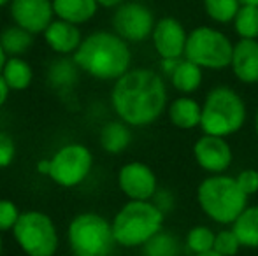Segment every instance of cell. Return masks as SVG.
<instances>
[{
	"mask_svg": "<svg viewBox=\"0 0 258 256\" xmlns=\"http://www.w3.org/2000/svg\"><path fill=\"white\" fill-rule=\"evenodd\" d=\"M169 82L151 67H132L112 82L109 102L118 120L132 128L155 125L170 102Z\"/></svg>",
	"mask_w": 258,
	"mask_h": 256,
	"instance_id": "cell-1",
	"label": "cell"
},
{
	"mask_svg": "<svg viewBox=\"0 0 258 256\" xmlns=\"http://www.w3.org/2000/svg\"><path fill=\"white\" fill-rule=\"evenodd\" d=\"M132 48L114 30H95L85 35L72 55L79 70L97 81L114 82L132 68Z\"/></svg>",
	"mask_w": 258,
	"mask_h": 256,
	"instance_id": "cell-2",
	"label": "cell"
},
{
	"mask_svg": "<svg viewBox=\"0 0 258 256\" xmlns=\"http://www.w3.org/2000/svg\"><path fill=\"white\" fill-rule=\"evenodd\" d=\"M248 104L246 99L228 84H214L202 99L201 132L230 139L248 123Z\"/></svg>",
	"mask_w": 258,
	"mask_h": 256,
	"instance_id": "cell-3",
	"label": "cell"
},
{
	"mask_svg": "<svg viewBox=\"0 0 258 256\" xmlns=\"http://www.w3.org/2000/svg\"><path fill=\"white\" fill-rule=\"evenodd\" d=\"M195 198L202 214L220 226H230L249 205V197L230 174L206 176L199 183Z\"/></svg>",
	"mask_w": 258,
	"mask_h": 256,
	"instance_id": "cell-4",
	"label": "cell"
},
{
	"mask_svg": "<svg viewBox=\"0 0 258 256\" xmlns=\"http://www.w3.org/2000/svg\"><path fill=\"white\" fill-rule=\"evenodd\" d=\"M165 218L151 200H126L111 219L116 244L125 249L144 247L163 230Z\"/></svg>",
	"mask_w": 258,
	"mask_h": 256,
	"instance_id": "cell-5",
	"label": "cell"
},
{
	"mask_svg": "<svg viewBox=\"0 0 258 256\" xmlns=\"http://www.w3.org/2000/svg\"><path fill=\"white\" fill-rule=\"evenodd\" d=\"M67 244L74 256H111L118 246L111 221L95 211L79 212L71 219Z\"/></svg>",
	"mask_w": 258,
	"mask_h": 256,
	"instance_id": "cell-6",
	"label": "cell"
},
{
	"mask_svg": "<svg viewBox=\"0 0 258 256\" xmlns=\"http://www.w3.org/2000/svg\"><path fill=\"white\" fill-rule=\"evenodd\" d=\"M232 37L216 25H199L188 32L184 58L209 72L227 70L234 53Z\"/></svg>",
	"mask_w": 258,
	"mask_h": 256,
	"instance_id": "cell-7",
	"label": "cell"
},
{
	"mask_svg": "<svg viewBox=\"0 0 258 256\" xmlns=\"http://www.w3.org/2000/svg\"><path fill=\"white\" fill-rule=\"evenodd\" d=\"M13 239L27 256H54L60 247L56 223L48 212L23 211L13 228Z\"/></svg>",
	"mask_w": 258,
	"mask_h": 256,
	"instance_id": "cell-8",
	"label": "cell"
},
{
	"mask_svg": "<svg viewBox=\"0 0 258 256\" xmlns=\"http://www.w3.org/2000/svg\"><path fill=\"white\" fill-rule=\"evenodd\" d=\"M49 179L56 186L72 190L81 186L93 170L95 158L86 144L67 142L51 154Z\"/></svg>",
	"mask_w": 258,
	"mask_h": 256,
	"instance_id": "cell-9",
	"label": "cell"
},
{
	"mask_svg": "<svg viewBox=\"0 0 258 256\" xmlns=\"http://www.w3.org/2000/svg\"><path fill=\"white\" fill-rule=\"evenodd\" d=\"M156 25L155 13L139 0H128L112 11L111 30H114L128 44L150 41Z\"/></svg>",
	"mask_w": 258,
	"mask_h": 256,
	"instance_id": "cell-10",
	"label": "cell"
},
{
	"mask_svg": "<svg viewBox=\"0 0 258 256\" xmlns=\"http://www.w3.org/2000/svg\"><path fill=\"white\" fill-rule=\"evenodd\" d=\"M191 154H194L197 167L204 170L207 176L228 174L235 156L228 139L207 135V133H202L194 142Z\"/></svg>",
	"mask_w": 258,
	"mask_h": 256,
	"instance_id": "cell-11",
	"label": "cell"
},
{
	"mask_svg": "<svg viewBox=\"0 0 258 256\" xmlns=\"http://www.w3.org/2000/svg\"><path fill=\"white\" fill-rule=\"evenodd\" d=\"M116 185L128 200H151L160 188L156 172L139 160L126 161L118 168Z\"/></svg>",
	"mask_w": 258,
	"mask_h": 256,
	"instance_id": "cell-12",
	"label": "cell"
},
{
	"mask_svg": "<svg viewBox=\"0 0 258 256\" xmlns=\"http://www.w3.org/2000/svg\"><path fill=\"white\" fill-rule=\"evenodd\" d=\"M186 27L174 16H162L156 20L151 34V46L160 60L184 58V49L188 41Z\"/></svg>",
	"mask_w": 258,
	"mask_h": 256,
	"instance_id": "cell-13",
	"label": "cell"
},
{
	"mask_svg": "<svg viewBox=\"0 0 258 256\" xmlns=\"http://www.w3.org/2000/svg\"><path fill=\"white\" fill-rule=\"evenodd\" d=\"M9 14L14 25L32 35H42L54 20L53 0H13Z\"/></svg>",
	"mask_w": 258,
	"mask_h": 256,
	"instance_id": "cell-14",
	"label": "cell"
},
{
	"mask_svg": "<svg viewBox=\"0 0 258 256\" xmlns=\"http://www.w3.org/2000/svg\"><path fill=\"white\" fill-rule=\"evenodd\" d=\"M230 72L239 84H258V41L237 39L234 42Z\"/></svg>",
	"mask_w": 258,
	"mask_h": 256,
	"instance_id": "cell-15",
	"label": "cell"
},
{
	"mask_svg": "<svg viewBox=\"0 0 258 256\" xmlns=\"http://www.w3.org/2000/svg\"><path fill=\"white\" fill-rule=\"evenodd\" d=\"M42 39L56 56H72L81 46L85 35L81 32V27L54 18L44 30Z\"/></svg>",
	"mask_w": 258,
	"mask_h": 256,
	"instance_id": "cell-16",
	"label": "cell"
},
{
	"mask_svg": "<svg viewBox=\"0 0 258 256\" xmlns=\"http://www.w3.org/2000/svg\"><path fill=\"white\" fill-rule=\"evenodd\" d=\"M169 123L174 128L191 132L201 128L202 120V100L195 99L194 95H177L167 106L165 113Z\"/></svg>",
	"mask_w": 258,
	"mask_h": 256,
	"instance_id": "cell-17",
	"label": "cell"
},
{
	"mask_svg": "<svg viewBox=\"0 0 258 256\" xmlns=\"http://www.w3.org/2000/svg\"><path fill=\"white\" fill-rule=\"evenodd\" d=\"M204 72L197 63L181 58L172 74L167 77V82L177 95H195L204 84Z\"/></svg>",
	"mask_w": 258,
	"mask_h": 256,
	"instance_id": "cell-18",
	"label": "cell"
},
{
	"mask_svg": "<svg viewBox=\"0 0 258 256\" xmlns=\"http://www.w3.org/2000/svg\"><path fill=\"white\" fill-rule=\"evenodd\" d=\"M79 75H81V70L72 56H56L46 68V82L54 92L72 90L78 84Z\"/></svg>",
	"mask_w": 258,
	"mask_h": 256,
	"instance_id": "cell-19",
	"label": "cell"
},
{
	"mask_svg": "<svg viewBox=\"0 0 258 256\" xmlns=\"http://www.w3.org/2000/svg\"><path fill=\"white\" fill-rule=\"evenodd\" d=\"M99 9L100 6L97 0H53L54 18L78 27L90 23L97 16Z\"/></svg>",
	"mask_w": 258,
	"mask_h": 256,
	"instance_id": "cell-20",
	"label": "cell"
},
{
	"mask_svg": "<svg viewBox=\"0 0 258 256\" xmlns=\"http://www.w3.org/2000/svg\"><path fill=\"white\" fill-rule=\"evenodd\" d=\"M134 139L132 127L121 120H111L104 123L99 133V144L107 154H121L130 147Z\"/></svg>",
	"mask_w": 258,
	"mask_h": 256,
	"instance_id": "cell-21",
	"label": "cell"
},
{
	"mask_svg": "<svg viewBox=\"0 0 258 256\" xmlns=\"http://www.w3.org/2000/svg\"><path fill=\"white\" fill-rule=\"evenodd\" d=\"M230 228L235 232L242 249H258V204H249Z\"/></svg>",
	"mask_w": 258,
	"mask_h": 256,
	"instance_id": "cell-22",
	"label": "cell"
},
{
	"mask_svg": "<svg viewBox=\"0 0 258 256\" xmlns=\"http://www.w3.org/2000/svg\"><path fill=\"white\" fill-rule=\"evenodd\" d=\"M0 74L11 92H25L34 82V68L23 56H9Z\"/></svg>",
	"mask_w": 258,
	"mask_h": 256,
	"instance_id": "cell-23",
	"label": "cell"
},
{
	"mask_svg": "<svg viewBox=\"0 0 258 256\" xmlns=\"http://www.w3.org/2000/svg\"><path fill=\"white\" fill-rule=\"evenodd\" d=\"M34 37L35 35L14 23L0 32V42L7 56H23L25 53H28L34 46Z\"/></svg>",
	"mask_w": 258,
	"mask_h": 256,
	"instance_id": "cell-24",
	"label": "cell"
},
{
	"mask_svg": "<svg viewBox=\"0 0 258 256\" xmlns=\"http://www.w3.org/2000/svg\"><path fill=\"white\" fill-rule=\"evenodd\" d=\"M141 249H143V256H183L184 244L176 233L162 230Z\"/></svg>",
	"mask_w": 258,
	"mask_h": 256,
	"instance_id": "cell-25",
	"label": "cell"
},
{
	"mask_svg": "<svg viewBox=\"0 0 258 256\" xmlns=\"http://www.w3.org/2000/svg\"><path fill=\"white\" fill-rule=\"evenodd\" d=\"M241 6V0H202L204 14L207 16V20L216 27L232 25Z\"/></svg>",
	"mask_w": 258,
	"mask_h": 256,
	"instance_id": "cell-26",
	"label": "cell"
},
{
	"mask_svg": "<svg viewBox=\"0 0 258 256\" xmlns=\"http://www.w3.org/2000/svg\"><path fill=\"white\" fill-rule=\"evenodd\" d=\"M214 239H216V230L209 225H194L183 237L184 251L194 254H202L214 249Z\"/></svg>",
	"mask_w": 258,
	"mask_h": 256,
	"instance_id": "cell-27",
	"label": "cell"
},
{
	"mask_svg": "<svg viewBox=\"0 0 258 256\" xmlns=\"http://www.w3.org/2000/svg\"><path fill=\"white\" fill-rule=\"evenodd\" d=\"M232 30L237 39L258 41V7L242 4L235 20L232 21Z\"/></svg>",
	"mask_w": 258,
	"mask_h": 256,
	"instance_id": "cell-28",
	"label": "cell"
},
{
	"mask_svg": "<svg viewBox=\"0 0 258 256\" xmlns=\"http://www.w3.org/2000/svg\"><path fill=\"white\" fill-rule=\"evenodd\" d=\"M242 246L239 242L235 232L230 226H223V228L216 230V239H214V249L221 256H237L241 253Z\"/></svg>",
	"mask_w": 258,
	"mask_h": 256,
	"instance_id": "cell-29",
	"label": "cell"
},
{
	"mask_svg": "<svg viewBox=\"0 0 258 256\" xmlns=\"http://www.w3.org/2000/svg\"><path fill=\"white\" fill-rule=\"evenodd\" d=\"M21 216V211L13 200L9 198H0V233L13 232L18 219Z\"/></svg>",
	"mask_w": 258,
	"mask_h": 256,
	"instance_id": "cell-30",
	"label": "cell"
},
{
	"mask_svg": "<svg viewBox=\"0 0 258 256\" xmlns=\"http://www.w3.org/2000/svg\"><path fill=\"white\" fill-rule=\"evenodd\" d=\"M235 179H237V185L241 186V190L248 195L249 198L255 197L258 193V170L253 167H246L242 170H239L235 174Z\"/></svg>",
	"mask_w": 258,
	"mask_h": 256,
	"instance_id": "cell-31",
	"label": "cell"
},
{
	"mask_svg": "<svg viewBox=\"0 0 258 256\" xmlns=\"http://www.w3.org/2000/svg\"><path fill=\"white\" fill-rule=\"evenodd\" d=\"M16 158V142L6 132H0V168H7Z\"/></svg>",
	"mask_w": 258,
	"mask_h": 256,
	"instance_id": "cell-32",
	"label": "cell"
},
{
	"mask_svg": "<svg viewBox=\"0 0 258 256\" xmlns=\"http://www.w3.org/2000/svg\"><path fill=\"white\" fill-rule=\"evenodd\" d=\"M151 202L163 212V214H170L176 209V195L167 188H158V192L155 193V197L151 198Z\"/></svg>",
	"mask_w": 258,
	"mask_h": 256,
	"instance_id": "cell-33",
	"label": "cell"
},
{
	"mask_svg": "<svg viewBox=\"0 0 258 256\" xmlns=\"http://www.w3.org/2000/svg\"><path fill=\"white\" fill-rule=\"evenodd\" d=\"M35 172H37L39 176L49 178V174H51V158H41V160L35 163Z\"/></svg>",
	"mask_w": 258,
	"mask_h": 256,
	"instance_id": "cell-34",
	"label": "cell"
},
{
	"mask_svg": "<svg viewBox=\"0 0 258 256\" xmlns=\"http://www.w3.org/2000/svg\"><path fill=\"white\" fill-rule=\"evenodd\" d=\"M9 95H11V88L7 86V82L4 81L2 74H0V107H4L9 100Z\"/></svg>",
	"mask_w": 258,
	"mask_h": 256,
	"instance_id": "cell-35",
	"label": "cell"
},
{
	"mask_svg": "<svg viewBox=\"0 0 258 256\" xmlns=\"http://www.w3.org/2000/svg\"><path fill=\"white\" fill-rule=\"evenodd\" d=\"M99 2V6L102 7V9H118L119 6H123L125 2H128V0H97Z\"/></svg>",
	"mask_w": 258,
	"mask_h": 256,
	"instance_id": "cell-36",
	"label": "cell"
},
{
	"mask_svg": "<svg viewBox=\"0 0 258 256\" xmlns=\"http://www.w3.org/2000/svg\"><path fill=\"white\" fill-rule=\"evenodd\" d=\"M7 58H9V56L6 55V51H4V48H2V42H0V72H2V68H4V65H6Z\"/></svg>",
	"mask_w": 258,
	"mask_h": 256,
	"instance_id": "cell-37",
	"label": "cell"
},
{
	"mask_svg": "<svg viewBox=\"0 0 258 256\" xmlns=\"http://www.w3.org/2000/svg\"><path fill=\"white\" fill-rule=\"evenodd\" d=\"M253 128H255V137L258 140V106H256V111H255V118H253Z\"/></svg>",
	"mask_w": 258,
	"mask_h": 256,
	"instance_id": "cell-38",
	"label": "cell"
},
{
	"mask_svg": "<svg viewBox=\"0 0 258 256\" xmlns=\"http://www.w3.org/2000/svg\"><path fill=\"white\" fill-rule=\"evenodd\" d=\"M241 4H246V6H256L258 7V0H241Z\"/></svg>",
	"mask_w": 258,
	"mask_h": 256,
	"instance_id": "cell-39",
	"label": "cell"
},
{
	"mask_svg": "<svg viewBox=\"0 0 258 256\" xmlns=\"http://www.w3.org/2000/svg\"><path fill=\"white\" fill-rule=\"evenodd\" d=\"M194 256H221V254H218L216 251H207V253H202V254H194Z\"/></svg>",
	"mask_w": 258,
	"mask_h": 256,
	"instance_id": "cell-40",
	"label": "cell"
},
{
	"mask_svg": "<svg viewBox=\"0 0 258 256\" xmlns=\"http://www.w3.org/2000/svg\"><path fill=\"white\" fill-rule=\"evenodd\" d=\"M11 2H13V0H0V9H2V7H9Z\"/></svg>",
	"mask_w": 258,
	"mask_h": 256,
	"instance_id": "cell-41",
	"label": "cell"
},
{
	"mask_svg": "<svg viewBox=\"0 0 258 256\" xmlns=\"http://www.w3.org/2000/svg\"><path fill=\"white\" fill-rule=\"evenodd\" d=\"M4 254V239H2V233H0V256Z\"/></svg>",
	"mask_w": 258,
	"mask_h": 256,
	"instance_id": "cell-42",
	"label": "cell"
}]
</instances>
